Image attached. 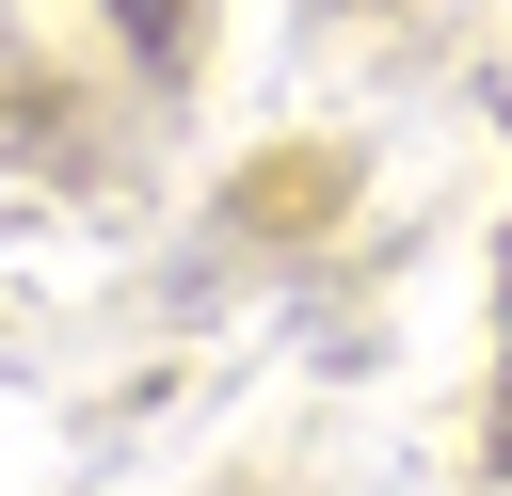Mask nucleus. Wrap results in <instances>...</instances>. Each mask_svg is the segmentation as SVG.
I'll list each match as a JSON object with an SVG mask.
<instances>
[{
    "label": "nucleus",
    "mask_w": 512,
    "mask_h": 496,
    "mask_svg": "<svg viewBox=\"0 0 512 496\" xmlns=\"http://www.w3.org/2000/svg\"><path fill=\"white\" fill-rule=\"evenodd\" d=\"M96 16H112V32L144 48V64H176V32H192V0H96Z\"/></svg>",
    "instance_id": "obj_1"
},
{
    "label": "nucleus",
    "mask_w": 512,
    "mask_h": 496,
    "mask_svg": "<svg viewBox=\"0 0 512 496\" xmlns=\"http://www.w3.org/2000/svg\"><path fill=\"white\" fill-rule=\"evenodd\" d=\"M496 464H512V400H496Z\"/></svg>",
    "instance_id": "obj_2"
}]
</instances>
